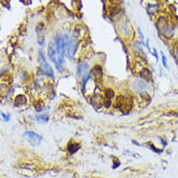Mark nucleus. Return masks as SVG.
<instances>
[{
    "mask_svg": "<svg viewBox=\"0 0 178 178\" xmlns=\"http://www.w3.org/2000/svg\"><path fill=\"white\" fill-rule=\"evenodd\" d=\"M118 31H119L121 37L125 40L130 39L132 37V34H133V30H132L131 26L129 25V22L127 20L120 22L119 26H118Z\"/></svg>",
    "mask_w": 178,
    "mask_h": 178,
    "instance_id": "nucleus-9",
    "label": "nucleus"
},
{
    "mask_svg": "<svg viewBox=\"0 0 178 178\" xmlns=\"http://www.w3.org/2000/svg\"><path fill=\"white\" fill-rule=\"evenodd\" d=\"M91 63L85 58H77V67H76V76L81 80L84 77L89 76L90 69H91Z\"/></svg>",
    "mask_w": 178,
    "mask_h": 178,
    "instance_id": "nucleus-3",
    "label": "nucleus"
},
{
    "mask_svg": "<svg viewBox=\"0 0 178 178\" xmlns=\"http://www.w3.org/2000/svg\"><path fill=\"white\" fill-rule=\"evenodd\" d=\"M157 28H158V32L162 36H164L165 38H171L173 35V31H174V28L170 25V23L168 22V20L166 19V17H159L158 21H157Z\"/></svg>",
    "mask_w": 178,
    "mask_h": 178,
    "instance_id": "nucleus-4",
    "label": "nucleus"
},
{
    "mask_svg": "<svg viewBox=\"0 0 178 178\" xmlns=\"http://www.w3.org/2000/svg\"><path fill=\"white\" fill-rule=\"evenodd\" d=\"M35 119L39 124H47V123L51 119V114H49L48 111H44L41 112L39 114H37L35 116Z\"/></svg>",
    "mask_w": 178,
    "mask_h": 178,
    "instance_id": "nucleus-14",
    "label": "nucleus"
},
{
    "mask_svg": "<svg viewBox=\"0 0 178 178\" xmlns=\"http://www.w3.org/2000/svg\"><path fill=\"white\" fill-rule=\"evenodd\" d=\"M47 54H48V58L51 60V62L54 66H56L58 64V57H57L56 48H55V45H54V43H53V41H51L48 45Z\"/></svg>",
    "mask_w": 178,
    "mask_h": 178,
    "instance_id": "nucleus-11",
    "label": "nucleus"
},
{
    "mask_svg": "<svg viewBox=\"0 0 178 178\" xmlns=\"http://www.w3.org/2000/svg\"><path fill=\"white\" fill-rule=\"evenodd\" d=\"M109 5H120L122 0H108Z\"/></svg>",
    "mask_w": 178,
    "mask_h": 178,
    "instance_id": "nucleus-18",
    "label": "nucleus"
},
{
    "mask_svg": "<svg viewBox=\"0 0 178 178\" xmlns=\"http://www.w3.org/2000/svg\"><path fill=\"white\" fill-rule=\"evenodd\" d=\"M138 31H139V37H140V39H141V40H142V41H143V40H144V37H143V36H142V33H141V31H140V29L139 28V29H138Z\"/></svg>",
    "mask_w": 178,
    "mask_h": 178,
    "instance_id": "nucleus-23",
    "label": "nucleus"
},
{
    "mask_svg": "<svg viewBox=\"0 0 178 178\" xmlns=\"http://www.w3.org/2000/svg\"><path fill=\"white\" fill-rule=\"evenodd\" d=\"M131 52L133 53V55L136 57L138 61L140 62H145L147 60L146 52H144V43H140L139 41H135L131 45Z\"/></svg>",
    "mask_w": 178,
    "mask_h": 178,
    "instance_id": "nucleus-5",
    "label": "nucleus"
},
{
    "mask_svg": "<svg viewBox=\"0 0 178 178\" xmlns=\"http://www.w3.org/2000/svg\"><path fill=\"white\" fill-rule=\"evenodd\" d=\"M39 60L40 66L36 72L37 77L40 79H47L51 81H53L55 80V73H54L52 66L48 63V58L45 57V54L42 49L39 51Z\"/></svg>",
    "mask_w": 178,
    "mask_h": 178,
    "instance_id": "nucleus-1",
    "label": "nucleus"
},
{
    "mask_svg": "<svg viewBox=\"0 0 178 178\" xmlns=\"http://www.w3.org/2000/svg\"><path fill=\"white\" fill-rule=\"evenodd\" d=\"M89 75L92 77V79L96 81V83L101 85L102 81L104 80V77H105L104 67L102 64H100V63L93 64V65L91 66Z\"/></svg>",
    "mask_w": 178,
    "mask_h": 178,
    "instance_id": "nucleus-6",
    "label": "nucleus"
},
{
    "mask_svg": "<svg viewBox=\"0 0 178 178\" xmlns=\"http://www.w3.org/2000/svg\"><path fill=\"white\" fill-rule=\"evenodd\" d=\"M136 74H139V77H140V79L144 80L146 83H150L153 80H152V72L150 71L147 67L144 66V63H141L139 69L136 70Z\"/></svg>",
    "mask_w": 178,
    "mask_h": 178,
    "instance_id": "nucleus-10",
    "label": "nucleus"
},
{
    "mask_svg": "<svg viewBox=\"0 0 178 178\" xmlns=\"http://www.w3.org/2000/svg\"><path fill=\"white\" fill-rule=\"evenodd\" d=\"M13 105L15 108H25L26 106H28V99L27 96L24 94H19L16 95L13 98Z\"/></svg>",
    "mask_w": 178,
    "mask_h": 178,
    "instance_id": "nucleus-12",
    "label": "nucleus"
},
{
    "mask_svg": "<svg viewBox=\"0 0 178 178\" xmlns=\"http://www.w3.org/2000/svg\"><path fill=\"white\" fill-rule=\"evenodd\" d=\"M160 140H161V142H162V144L164 145V146H167V141H165V140H164L162 138H161V136H159V138H158Z\"/></svg>",
    "mask_w": 178,
    "mask_h": 178,
    "instance_id": "nucleus-21",
    "label": "nucleus"
},
{
    "mask_svg": "<svg viewBox=\"0 0 178 178\" xmlns=\"http://www.w3.org/2000/svg\"><path fill=\"white\" fill-rule=\"evenodd\" d=\"M80 148H81V144L80 142H77V141H75V140H70L69 142H68L67 146H66L67 152L70 155L76 154Z\"/></svg>",
    "mask_w": 178,
    "mask_h": 178,
    "instance_id": "nucleus-13",
    "label": "nucleus"
},
{
    "mask_svg": "<svg viewBox=\"0 0 178 178\" xmlns=\"http://www.w3.org/2000/svg\"><path fill=\"white\" fill-rule=\"evenodd\" d=\"M0 115H1V117L3 118V120L5 122H9L11 120V114L10 113H8V114H6L5 112L3 111H0Z\"/></svg>",
    "mask_w": 178,
    "mask_h": 178,
    "instance_id": "nucleus-16",
    "label": "nucleus"
},
{
    "mask_svg": "<svg viewBox=\"0 0 178 178\" xmlns=\"http://www.w3.org/2000/svg\"><path fill=\"white\" fill-rule=\"evenodd\" d=\"M23 139L28 142L29 144L36 146V145H40L43 140V136L39 135L34 131H25L23 133Z\"/></svg>",
    "mask_w": 178,
    "mask_h": 178,
    "instance_id": "nucleus-8",
    "label": "nucleus"
},
{
    "mask_svg": "<svg viewBox=\"0 0 178 178\" xmlns=\"http://www.w3.org/2000/svg\"><path fill=\"white\" fill-rule=\"evenodd\" d=\"M162 62H163V66L165 68H168V64H167V59L166 57V55L164 53H162Z\"/></svg>",
    "mask_w": 178,
    "mask_h": 178,
    "instance_id": "nucleus-17",
    "label": "nucleus"
},
{
    "mask_svg": "<svg viewBox=\"0 0 178 178\" xmlns=\"http://www.w3.org/2000/svg\"><path fill=\"white\" fill-rule=\"evenodd\" d=\"M102 91L103 89H101V87H100L88 97V102L92 105L96 109H103L104 95Z\"/></svg>",
    "mask_w": 178,
    "mask_h": 178,
    "instance_id": "nucleus-7",
    "label": "nucleus"
},
{
    "mask_svg": "<svg viewBox=\"0 0 178 178\" xmlns=\"http://www.w3.org/2000/svg\"><path fill=\"white\" fill-rule=\"evenodd\" d=\"M149 147L151 148L152 150H154V152H156V153H161V152H162V150H160V149H157L156 147L154 146L153 144H150V145H149Z\"/></svg>",
    "mask_w": 178,
    "mask_h": 178,
    "instance_id": "nucleus-20",
    "label": "nucleus"
},
{
    "mask_svg": "<svg viewBox=\"0 0 178 178\" xmlns=\"http://www.w3.org/2000/svg\"><path fill=\"white\" fill-rule=\"evenodd\" d=\"M103 95H104V98L105 99H108V100H114L116 93L115 91L113 90L111 87H104L103 88Z\"/></svg>",
    "mask_w": 178,
    "mask_h": 178,
    "instance_id": "nucleus-15",
    "label": "nucleus"
},
{
    "mask_svg": "<svg viewBox=\"0 0 178 178\" xmlns=\"http://www.w3.org/2000/svg\"><path fill=\"white\" fill-rule=\"evenodd\" d=\"M130 91H132L135 95L139 96V98L143 100H148L150 101L149 91L151 89L148 83L144 80L140 79L139 77H135L133 80L130 81Z\"/></svg>",
    "mask_w": 178,
    "mask_h": 178,
    "instance_id": "nucleus-2",
    "label": "nucleus"
},
{
    "mask_svg": "<svg viewBox=\"0 0 178 178\" xmlns=\"http://www.w3.org/2000/svg\"><path fill=\"white\" fill-rule=\"evenodd\" d=\"M119 166H120V161H119V160H117L116 158H114V159H113V165H112V167H113V168H117Z\"/></svg>",
    "mask_w": 178,
    "mask_h": 178,
    "instance_id": "nucleus-19",
    "label": "nucleus"
},
{
    "mask_svg": "<svg viewBox=\"0 0 178 178\" xmlns=\"http://www.w3.org/2000/svg\"><path fill=\"white\" fill-rule=\"evenodd\" d=\"M153 55L156 57V60H158L159 59V56H158V53H157V51L156 49H153Z\"/></svg>",
    "mask_w": 178,
    "mask_h": 178,
    "instance_id": "nucleus-22",
    "label": "nucleus"
}]
</instances>
